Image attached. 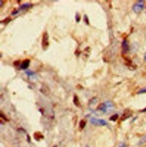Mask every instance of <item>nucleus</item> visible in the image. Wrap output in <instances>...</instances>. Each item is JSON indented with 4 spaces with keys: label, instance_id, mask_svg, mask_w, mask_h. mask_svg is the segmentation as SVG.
<instances>
[{
    "label": "nucleus",
    "instance_id": "1",
    "mask_svg": "<svg viewBox=\"0 0 146 147\" xmlns=\"http://www.w3.org/2000/svg\"><path fill=\"white\" fill-rule=\"evenodd\" d=\"M114 108V105L111 102L107 101L106 103H101L97 107V110L102 112L103 113H107L108 110H112Z\"/></svg>",
    "mask_w": 146,
    "mask_h": 147
},
{
    "label": "nucleus",
    "instance_id": "2",
    "mask_svg": "<svg viewBox=\"0 0 146 147\" xmlns=\"http://www.w3.org/2000/svg\"><path fill=\"white\" fill-rule=\"evenodd\" d=\"M42 46L44 50H46L49 46V36L47 32L44 33L42 38Z\"/></svg>",
    "mask_w": 146,
    "mask_h": 147
},
{
    "label": "nucleus",
    "instance_id": "3",
    "mask_svg": "<svg viewBox=\"0 0 146 147\" xmlns=\"http://www.w3.org/2000/svg\"><path fill=\"white\" fill-rule=\"evenodd\" d=\"M90 123L93 125L97 126H105L107 125V122L103 119H98L94 117L91 118Z\"/></svg>",
    "mask_w": 146,
    "mask_h": 147
},
{
    "label": "nucleus",
    "instance_id": "4",
    "mask_svg": "<svg viewBox=\"0 0 146 147\" xmlns=\"http://www.w3.org/2000/svg\"><path fill=\"white\" fill-rule=\"evenodd\" d=\"M144 2L143 1H139L133 6V10L136 13H139L144 9Z\"/></svg>",
    "mask_w": 146,
    "mask_h": 147
},
{
    "label": "nucleus",
    "instance_id": "5",
    "mask_svg": "<svg viewBox=\"0 0 146 147\" xmlns=\"http://www.w3.org/2000/svg\"><path fill=\"white\" fill-rule=\"evenodd\" d=\"M30 60L29 59H26L24 61H23L22 62V64L21 65L20 68L21 69H23V70H25L29 66V65H30Z\"/></svg>",
    "mask_w": 146,
    "mask_h": 147
},
{
    "label": "nucleus",
    "instance_id": "6",
    "mask_svg": "<svg viewBox=\"0 0 146 147\" xmlns=\"http://www.w3.org/2000/svg\"><path fill=\"white\" fill-rule=\"evenodd\" d=\"M122 50H123V52L124 53L127 52L129 51V45L128 41L126 40H124L122 42Z\"/></svg>",
    "mask_w": 146,
    "mask_h": 147
},
{
    "label": "nucleus",
    "instance_id": "7",
    "mask_svg": "<svg viewBox=\"0 0 146 147\" xmlns=\"http://www.w3.org/2000/svg\"><path fill=\"white\" fill-rule=\"evenodd\" d=\"M73 102L75 104V105L77 106V107H80V100H79L78 97L76 95H74V96Z\"/></svg>",
    "mask_w": 146,
    "mask_h": 147
},
{
    "label": "nucleus",
    "instance_id": "8",
    "mask_svg": "<svg viewBox=\"0 0 146 147\" xmlns=\"http://www.w3.org/2000/svg\"><path fill=\"white\" fill-rule=\"evenodd\" d=\"M33 6L30 3H26L23 4V5H21L20 7H19V9H21V10H24V9H29V8H31V7Z\"/></svg>",
    "mask_w": 146,
    "mask_h": 147
},
{
    "label": "nucleus",
    "instance_id": "9",
    "mask_svg": "<svg viewBox=\"0 0 146 147\" xmlns=\"http://www.w3.org/2000/svg\"><path fill=\"white\" fill-rule=\"evenodd\" d=\"M86 124V122L84 120H82L80 123V129H83L85 127Z\"/></svg>",
    "mask_w": 146,
    "mask_h": 147
},
{
    "label": "nucleus",
    "instance_id": "10",
    "mask_svg": "<svg viewBox=\"0 0 146 147\" xmlns=\"http://www.w3.org/2000/svg\"><path fill=\"white\" fill-rule=\"evenodd\" d=\"M41 137H43V136L42 135V134L39 132H36L34 133V138H35V140H38V138H40V139L41 138Z\"/></svg>",
    "mask_w": 146,
    "mask_h": 147
},
{
    "label": "nucleus",
    "instance_id": "11",
    "mask_svg": "<svg viewBox=\"0 0 146 147\" xmlns=\"http://www.w3.org/2000/svg\"><path fill=\"white\" fill-rule=\"evenodd\" d=\"M145 142H146V135L143 136L142 138H141V140L139 141V144L140 145H141L145 143Z\"/></svg>",
    "mask_w": 146,
    "mask_h": 147
},
{
    "label": "nucleus",
    "instance_id": "12",
    "mask_svg": "<svg viewBox=\"0 0 146 147\" xmlns=\"http://www.w3.org/2000/svg\"><path fill=\"white\" fill-rule=\"evenodd\" d=\"M118 119V115L115 114V115H112V116L110 118V120L111 121H116Z\"/></svg>",
    "mask_w": 146,
    "mask_h": 147
},
{
    "label": "nucleus",
    "instance_id": "13",
    "mask_svg": "<svg viewBox=\"0 0 146 147\" xmlns=\"http://www.w3.org/2000/svg\"><path fill=\"white\" fill-rule=\"evenodd\" d=\"M129 116H130V114H129L128 112L127 113V112H125V113H124V114L123 115V116H122V120H125V119H127V117H128Z\"/></svg>",
    "mask_w": 146,
    "mask_h": 147
},
{
    "label": "nucleus",
    "instance_id": "14",
    "mask_svg": "<svg viewBox=\"0 0 146 147\" xmlns=\"http://www.w3.org/2000/svg\"><path fill=\"white\" fill-rule=\"evenodd\" d=\"M80 18H81V17H80V14H79L78 13H76V15H75V20H76V23H79V22L80 21Z\"/></svg>",
    "mask_w": 146,
    "mask_h": 147
},
{
    "label": "nucleus",
    "instance_id": "15",
    "mask_svg": "<svg viewBox=\"0 0 146 147\" xmlns=\"http://www.w3.org/2000/svg\"><path fill=\"white\" fill-rule=\"evenodd\" d=\"M83 19H84V22H85V23H86V24L87 25L90 24V23H89V20H88V18L87 15L86 14L84 15V18H83Z\"/></svg>",
    "mask_w": 146,
    "mask_h": 147
},
{
    "label": "nucleus",
    "instance_id": "16",
    "mask_svg": "<svg viewBox=\"0 0 146 147\" xmlns=\"http://www.w3.org/2000/svg\"><path fill=\"white\" fill-rule=\"evenodd\" d=\"M146 93V88H143V89H140V91L138 92L137 93L142 94V93Z\"/></svg>",
    "mask_w": 146,
    "mask_h": 147
},
{
    "label": "nucleus",
    "instance_id": "17",
    "mask_svg": "<svg viewBox=\"0 0 146 147\" xmlns=\"http://www.w3.org/2000/svg\"><path fill=\"white\" fill-rule=\"evenodd\" d=\"M19 63H20V61L19 60H17L13 62V65L14 66H18L19 64Z\"/></svg>",
    "mask_w": 146,
    "mask_h": 147
},
{
    "label": "nucleus",
    "instance_id": "18",
    "mask_svg": "<svg viewBox=\"0 0 146 147\" xmlns=\"http://www.w3.org/2000/svg\"><path fill=\"white\" fill-rule=\"evenodd\" d=\"M26 73H27V74L28 76H32L33 75V73L31 71H30V70H28V71L26 72Z\"/></svg>",
    "mask_w": 146,
    "mask_h": 147
},
{
    "label": "nucleus",
    "instance_id": "19",
    "mask_svg": "<svg viewBox=\"0 0 146 147\" xmlns=\"http://www.w3.org/2000/svg\"><path fill=\"white\" fill-rule=\"evenodd\" d=\"M119 147H127V146H126V145L124 143H122L120 144Z\"/></svg>",
    "mask_w": 146,
    "mask_h": 147
},
{
    "label": "nucleus",
    "instance_id": "20",
    "mask_svg": "<svg viewBox=\"0 0 146 147\" xmlns=\"http://www.w3.org/2000/svg\"><path fill=\"white\" fill-rule=\"evenodd\" d=\"M18 13V10L14 11V12H13V13H12V15H16Z\"/></svg>",
    "mask_w": 146,
    "mask_h": 147
},
{
    "label": "nucleus",
    "instance_id": "21",
    "mask_svg": "<svg viewBox=\"0 0 146 147\" xmlns=\"http://www.w3.org/2000/svg\"><path fill=\"white\" fill-rule=\"evenodd\" d=\"M144 60L146 61V52H145V53H144Z\"/></svg>",
    "mask_w": 146,
    "mask_h": 147
},
{
    "label": "nucleus",
    "instance_id": "22",
    "mask_svg": "<svg viewBox=\"0 0 146 147\" xmlns=\"http://www.w3.org/2000/svg\"><path fill=\"white\" fill-rule=\"evenodd\" d=\"M142 112H146V108H144L143 110H142Z\"/></svg>",
    "mask_w": 146,
    "mask_h": 147
},
{
    "label": "nucleus",
    "instance_id": "23",
    "mask_svg": "<svg viewBox=\"0 0 146 147\" xmlns=\"http://www.w3.org/2000/svg\"><path fill=\"white\" fill-rule=\"evenodd\" d=\"M53 147H57V146H56V145H55V146H54Z\"/></svg>",
    "mask_w": 146,
    "mask_h": 147
},
{
    "label": "nucleus",
    "instance_id": "24",
    "mask_svg": "<svg viewBox=\"0 0 146 147\" xmlns=\"http://www.w3.org/2000/svg\"><path fill=\"white\" fill-rule=\"evenodd\" d=\"M85 147H88V146H86Z\"/></svg>",
    "mask_w": 146,
    "mask_h": 147
}]
</instances>
